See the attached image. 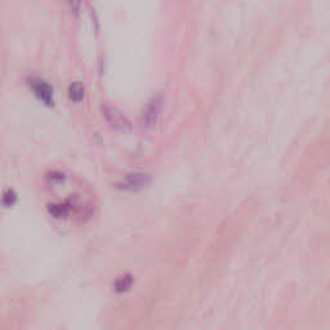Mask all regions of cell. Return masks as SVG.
I'll use <instances>...</instances> for the list:
<instances>
[{"label":"cell","mask_w":330,"mask_h":330,"mask_svg":"<svg viewBox=\"0 0 330 330\" xmlns=\"http://www.w3.org/2000/svg\"><path fill=\"white\" fill-rule=\"evenodd\" d=\"M28 86H30L31 92L34 93L35 97L43 102L46 106H54V93H53V88L48 82L40 78H30L28 80Z\"/></svg>","instance_id":"6da1fadb"},{"label":"cell","mask_w":330,"mask_h":330,"mask_svg":"<svg viewBox=\"0 0 330 330\" xmlns=\"http://www.w3.org/2000/svg\"><path fill=\"white\" fill-rule=\"evenodd\" d=\"M102 112H104V116L106 118L107 122L112 126L114 129L116 130H122L126 132L129 129V122L126 120V118L120 112L118 108L112 106H104L102 108Z\"/></svg>","instance_id":"7a4b0ae2"},{"label":"cell","mask_w":330,"mask_h":330,"mask_svg":"<svg viewBox=\"0 0 330 330\" xmlns=\"http://www.w3.org/2000/svg\"><path fill=\"white\" fill-rule=\"evenodd\" d=\"M151 184V177L144 173H136V174H130L122 180V184L119 187L122 190H128V191H137L144 187H147Z\"/></svg>","instance_id":"3957f363"},{"label":"cell","mask_w":330,"mask_h":330,"mask_svg":"<svg viewBox=\"0 0 330 330\" xmlns=\"http://www.w3.org/2000/svg\"><path fill=\"white\" fill-rule=\"evenodd\" d=\"M160 106H162V102H160L159 98H154L152 101L147 104L141 118V124L144 128L148 129L155 126L156 120L159 118Z\"/></svg>","instance_id":"277c9868"},{"label":"cell","mask_w":330,"mask_h":330,"mask_svg":"<svg viewBox=\"0 0 330 330\" xmlns=\"http://www.w3.org/2000/svg\"><path fill=\"white\" fill-rule=\"evenodd\" d=\"M68 93V98H70L71 101L79 104V102H82V100H84V96H86V88H84V86H82V82H72V84H70Z\"/></svg>","instance_id":"5b68a950"},{"label":"cell","mask_w":330,"mask_h":330,"mask_svg":"<svg viewBox=\"0 0 330 330\" xmlns=\"http://www.w3.org/2000/svg\"><path fill=\"white\" fill-rule=\"evenodd\" d=\"M132 285H133V278H132L130 275H126L122 276V278H118L114 286H115V292H116V293L122 294L126 293L132 288Z\"/></svg>","instance_id":"8992f818"},{"label":"cell","mask_w":330,"mask_h":330,"mask_svg":"<svg viewBox=\"0 0 330 330\" xmlns=\"http://www.w3.org/2000/svg\"><path fill=\"white\" fill-rule=\"evenodd\" d=\"M48 210L54 218H62L68 216L70 210V204H52L48 206Z\"/></svg>","instance_id":"52a82bcc"},{"label":"cell","mask_w":330,"mask_h":330,"mask_svg":"<svg viewBox=\"0 0 330 330\" xmlns=\"http://www.w3.org/2000/svg\"><path fill=\"white\" fill-rule=\"evenodd\" d=\"M17 202V194L14 192V190H6L4 191L3 196H2V204L6 208H10Z\"/></svg>","instance_id":"ba28073f"},{"label":"cell","mask_w":330,"mask_h":330,"mask_svg":"<svg viewBox=\"0 0 330 330\" xmlns=\"http://www.w3.org/2000/svg\"><path fill=\"white\" fill-rule=\"evenodd\" d=\"M66 3L74 13H79L82 10V0H66Z\"/></svg>","instance_id":"9c48e42d"},{"label":"cell","mask_w":330,"mask_h":330,"mask_svg":"<svg viewBox=\"0 0 330 330\" xmlns=\"http://www.w3.org/2000/svg\"><path fill=\"white\" fill-rule=\"evenodd\" d=\"M48 180H50V182H64V176L62 174V173H60V172H52V173H49Z\"/></svg>","instance_id":"30bf717a"}]
</instances>
